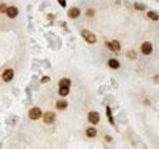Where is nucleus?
<instances>
[{
    "label": "nucleus",
    "mask_w": 159,
    "mask_h": 149,
    "mask_svg": "<svg viewBox=\"0 0 159 149\" xmlns=\"http://www.w3.org/2000/svg\"><path fill=\"white\" fill-rule=\"evenodd\" d=\"M58 2H59V4H60L62 7H66V5H67L66 0H58Z\"/></svg>",
    "instance_id": "nucleus-21"
},
{
    "label": "nucleus",
    "mask_w": 159,
    "mask_h": 149,
    "mask_svg": "<svg viewBox=\"0 0 159 149\" xmlns=\"http://www.w3.org/2000/svg\"><path fill=\"white\" fill-rule=\"evenodd\" d=\"M68 106V103L66 101V100H59L56 104V107H57L58 109H65L66 107Z\"/></svg>",
    "instance_id": "nucleus-14"
},
{
    "label": "nucleus",
    "mask_w": 159,
    "mask_h": 149,
    "mask_svg": "<svg viewBox=\"0 0 159 149\" xmlns=\"http://www.w3.org/2000/svg\"><path fill=\"white\" fill-rule=\"evenodd\" d=\"M108 66H109L111 69H113V70H116V69H118V68L120 67L119 62H118L116 59H110V60H108Z\"/></svg>",
    "instance_id": "nucleus-10"
},
{
    "label": "nucleus",
    "mask_w": 159,
    "mask_h": 149,
    "mask_svg": "<svg viewBox=\"0 0 159 149\" xmlns=\"http://www.w3.org/2000/svg\"><path fill=\"white\" fill-rule=\"evenodd\" d=\"M59 85H60V87H66V88H69V87L71 85V81L67 78L62 79V80L59 82Z\"/></svg>",
    "instance_id": "nucleus-13"
},
{
    "label": "nucleus",
    "mask_w": 159,
    "mask_h": 149,
    "mask_svg": "<svg viewBox=\"0 0 159 149\" xmlns=\"http://www.w3.org/2000/svg\"><path fill=\"white\" fill-rule=\"evenodd\" d=\"M87 15H88L89 17H94V16H95V10L92 9V8L88 9V10H87Z\"/></svg>",
    "instance_id": "nucleus-18"
},
{
    "label": "nucleus",
    "mask_w": 159,
    "mask_h": 149,
    "mask_svg": "<svg viewBox=\"0 0 159 149\" xmlns=\"http://www.w3.org/2000/svg\"><path fill=\"white\" fill-rule=\"evenodd\" d=\"M41 115H42V111L39 107H33L29 110V113H28V116L32 120H37L41 117Z\"/></svg>",
    "instance_id": "nucleus-2"
},
{
    "label": "nucleus",
    "mask_w": 159,
    "mask_h": 149,
    "mask_svg": "<svg viewBox=\"0 0 159 149\" xmlns=\"http://www.w3.org/2000/svg\"><path fill=\"white\" fill-rule=\"evenodd\" d=\"M127 55H128V57H130L131 59H134V58H135V56H136V53L131 50V51L127 52Z\"/></svg>",
    "instance_id": "nucleus-20"
},
{
    "label": "nucleus",
    "mask_w": 159,
    "mask_h": 149,
    "mask_svg": "<svg viewBox=\"0 0 159 149\" xmlns=\"http://www.w3.org/2000/svg\"><path fill=\"white\" fill-rule=\"evenodd\" d=\"M157 1H159V0H157Z\"/></svg>",
    "instance_id": "nucleus-24"
},
{
    "label": "nucleus",
    "mask_w": 159,
    "mask_h": 149,
    "mask_svg": "<svg viewBox=\"0 0 159 149\" xmlns=\"http://www.w3.org/2000/svg\"><path fill=\"white\" fill-rule=\"evenodd\" d=\"M153 51V48H152V45H151V43L150 42H144L142 45H141V52L143 55H150Z\"/></svg>",
    "instance_id": "nucleus-3"
},
{
    "label": "nucleus",
    "mask_w": 159,
    "mask_h": 149,
    "mask_svg": "<svg viewBox=\"0 0 159 149\" xmlns=\"http://www.w3.org/2000/svg\"><path fill=\"white\" fill-rule=\"evenodd\" d=\"M50 81V78L49 77H43V79L41 80V83L42 84H45V83H47V82H49Z\"/></svg>",
    "instance_id": "nucleus-22"
},
{
    "label": "nucleus",
    "mask_w": 159,
    "mask_h": 149,
    "mask_svg": "<svg viewBox=\"0 0 159 149\" xmlns=\"http://www.w3.org/2000/svg\"><path fill=\"white\" fill-rule=\"evenodd\" d=\"M6 13L9 18H15L17 16V14H18V9L15 6H10L8 7Z\"/></svg>",
    "instance_id": "nucleus-9"
},
{
    "label": "nucleus",
    "mask_w": 159,
    "mask_h": 149,
    "mask_svg": "<svg viewBox=\"0 0 159 149\" xmlns=\"http://www.w3.org/2000/svg\"><path fill=\"white\" fill-rule=\"evenodd\" d=\"M70 92L69 88H66V87H60V90H59V95L61 97H66L68 96V93Z\"/></svg>",
    "instance_id": "nucleus-12"
},
{
    "label": "nucleus",
    "mask_w": 159,
    "mask_h": 149,
    "mask_svg": "<svg viewBox=\"0 0 159 149\" xmlns=\"http://www.w3.org/2000/svg\"><path fill=\"white\" fill-rule=\"evenodd\" d=\"M87 135L89 136V137H95L96 135V129L94 128V127H89L87 129Z\"/></svg>",
    "instance_id": "nucleus-15"
},
{
    "label": "nucleus",
    "mask_w": 159,
    "mask_h": 149,
    "mask_svg": "<svg viewBox=\"0 0 159 149\" xmlns=\"http://www.w3.org/2000/svg\"><path fill=\"white\" fill-rule=\"evenodd\" d=\"M81 35H82V37H83L84 39L86 40V42L89 43V44H95V42H96L95 35L93 32L89 31V30H83L82 33H81Z\"/></svg>",
    "instance_id": "nucleus-1"
},
{
    "label": "nucleus",
    "mask_w": 159,
    "mask_h": 149,
    "mask_svg": "<svg viewBox=\"0 0 159 149\" xmlns=\"http://www.w3.org/2000/svg\"><path fill=\"white\" fill-rule=\"evenodd\" d=\"M134 8H135L136 10H139V11L145 10V6H144L143 4H141V3H138V2H135V3H134Z\"/></svg>",
    "instance_id": "nucleus-17"
},
{
    "label": "nucleus",
    "mask_w": 159,
    "mask_h": 149,
    "mask_svg": "<svg viewBox=\"0 0 159 149\" xmlns=\"http://www.w3.org/2000/svg\"><path fill=\"white\" fill-rule=\"evenodd\" d=\"M56 119V115L54 112H51V111H48L44 114V117H43V120H44L45 123L47 124H51L55 121Z\"/></svg>",
    "instance_id": "nucleus-5"
},
{
    "label": "nucleus",
    "mask_w": 159,
    "mask_h": 149,
    "mask_svg": "<svg viewBox=\"0 0 159 149\" xmlns=\"http://www.w3.org/2000/svg\"><path fill=\"white\" fill-rule=\"evenodd\" d=\"M14 77V72L11 69H8V70H5L2 74V80L5 82V83H8L10 82L11 80Z\"/></svg>",
    "instance_id": "nucleus-7"
},
{
    "label": "nucleus",
    "mask_w": 159,
    "mask_h": 149,
    "mask_svg": "<svg viewBox=\"0 0 159 149\" xmlns=\"http://www.w3.org/2000/svg\"><path fill=\"white\" fill-rule=\"evenodd\" d=\"M7 9H8V7H6L5 4H0V13L7 12Z\"/></svg>",
    "instance_id": "nucleus-19"
},
{
    "label": "nucleus",
    "mask_w": 159,
    "mask_h": 149,
    "mask_svg": "<svg viewBox=\"0 0 159 149\" xmlns=\"http://www.w3.org/2000/svg\"><path fill=\"white\" fill-rule=\"evenodd\" d=\"M107 46L110 51H113V52L119 51V49H120V44L117 40H113L111 42H107Z\"/></svg>",
    "instance_id": "nucleus-6"
},
{
    "label": "nucleus",
    "mask_w": 159,
    "mask_h": 149,
    "mask_svg": "<svg viewBox=\"0 0 159 149\" xmlns=\"http://www.w3.org/2000/svg\"><path fill=\"white\" fill-rule=\"evenodd\" d=\"M88 119L92 124H96L100 121V114L96 111H90L88 114Z\"/></svg>",
    "instance_id": "nucleus-4"
},
{
    "label": "nucleus",
    "mask_w": 159,
    "mask_h": 149,
    "mask_svg": "<svg viewBox=\"0 0 159 149\" xmlns=\"http://www.w3.org/2000/svg\"><path fill=\"white\" fill-rule=\"evenodd\" d=\"M147 17L149 19L153 20V21H158L159 20V15L154 11H148L147 12Z\"/></svg>",
    "instance_id": "nucleus-11"
},
{
    "label": "nucleus",
    "mask_w": 159,
    "mask_h": 149,
    "mask_svg": "<svg viewBox=\"0 0 159 149\" xmlns=\"http://www.w3.org/2000/svg\"><path fill=\"white\" fill-rule=\"evenodd\" d=\"M107 115H108V117L109 122L111 123V124H113L115 121H113V117L111 115V110H110V107H109V106H107Z\"/></svg>",
    "instance_id": "nucleus-16"
},
{
    "label": "nucleus",
    "mask_w": 159,
    "mask_h": 149,
    "mask_svg": "<svg viewBox=\"0 0 159 149\" xmlns=\"http://www.w3.org/2000/svg\"><path fill=\"white\" fill-rule=\"evenodd\" d=\"M154 83L155 84H159V75H156L154 77Z\"/></svg>",
    "instance_id": "nucleus-23"
},
{
    "label": "nucleus",
    "mask_w": 159,
    "mask_h": 149,
    "mask_svg": "<svg viewBox=\"0 0 159 149\" xmlns=\"http://www.w3.org/2000/svg\"><path fill=\"white\" fill-rule=\"evenodd\" d=\"M80 14H81V11H80V9L79 8H77V7H73V8H71L70 10L68 11V16L72 18V19H76L78 18L79 16H80Z\"/></svg>",
    "instance_id": "nucleus-8"
}]
</instances>
